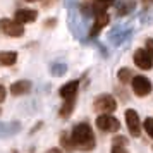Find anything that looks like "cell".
Listing matches in <instances>:
<instances>
[{
	"mask_svg": "<svg viewBox=\"0 0 153 153\" xmlns=\"http://www.w3.org/2000/svg\"><path fill=\"white\" fill-rule=\"evenodd\" d=\"M72 141H74V145L76 148L79 150H83V152H90L95 148V143H97V138H95V132L91 129L90 124H77L74 129H72Z\"/></svg>",
	"mask_w": 153,
	"mask_h": 153,
	"instance_id": "6da1fadb",
	"label": "cell"
},
{
	"mask_svg": "<svg viewBox=\"0 0 153 153\" xmlns=\"http://www.w3.org/2000/svg\"><path fill=\"white\" fill-rule=\"evenodd\" d=\"M131 84H132V91H134L136 97H146L153 90L152 81L146 76H134L131 79Z\"/></svg>",
	"mask_w": 153,
	"mask_h": 153,
	"instance_id": "7a4b0ae2",
	"label": "cell"
},
{
	"mask_svg": "<svg viewBox=\"0 0 153 153\" xmlns=\"http://www.w3.org/2000/svg\"><path fill=\"white\" fill-rule=\"evenodd\" d=\"M0 31L7 36L12 38H19L24 35V26L19 21H12V19H0Z\"/></svg>",
	"mask_w": 153,
	"mask_h": 153,
	"instance_id": "3957f363",
	"label": "cell"
},
{
	"mask_svg": "<svg viewBox=\"0 0 153 153\" xmlns=\"http://www.w3.org/2000/svg\"><path fill=\"white\" fill-rule=\"evenodd\" d=\"M93 107L100 114H110V112H114L117 108V102H115V98L112 95H100V97H97Z\"/></svg>",
	"mask_w": 153,
	"mask_h": 153,
	"instance_id": "277c9868",
	"label": "cell"
},
{
	"mask_svg": "<svg viewBox=\"0 0 153 153\" xmlns=\"http://www.w3.org/2000/svg\"><path fill=\"white\" fill-rule=\"evenodd\" d=\"M97 126L98 129H102L105 132H117L120 129V122L115 117H112L110 114H102L97 119Z\"/></svg>",
	"mask_w": 153,
	"mask_h": 153,
	"instance_id": "5b68a950",
	"label": "cell"
},
{
	"mask_svg": "<svg viewBox=\"0 0 153 153\" xmlns=\"http://www.w3.org/2000/svg\"><path fill=\"white\" fill-rule=\"evenodd\" d=\"M126 124H127V129L131 132V136L138 138L141 134V122H139V115L136 110H132V108L126 110Z\"/></svg>",
	"mask_w": 153,
	"mask_h": 153,
	"instance_id": "8992f818",
	"label": "cell"
},
{
	"mask_svg": "<svg viewBox=\"0 0 153 153\" xmlns=\"http://www.w3.org/2000/svg\"><path fill=\"white\" fill-rule=\"evenodd\" d=\"M134 64L138 65L139 69H143V71H150L153 67V59L150 57V53L146 52L145 48H139L134 52Z\"/></svg>",
	"mask_w": 153,
	"mask_h": 153,
	"instance_id": "52a82bcc",
	"label": "cell"
},
{
	"mask_svg": "<svg viewBox=\"0 0 153 153\" xmlns=\"http://www.w3.org/2000/svg\"><path fill=\"white\" fill-rule=\"evenodd\" d=\"M36 17H38V12L35 9H19V10H16V21H19L21 24L35 22Z\"/></svg>",
	"mask_w": 153,
	"mask_h": 153,
	"instance_id": "ba28073f",
	"label": "cell"
},
{
	"mask_svg": "<svg viewBox=\"0 0 153 153\" xmlns=\"http://www.w3.org/2000/svg\"><path fill=\"white\" fill-rule=\"evenodd\" d=\"M77 90H79V81H69L59 90V93L64 100H74L77 95Z\"/></svg>",
	"mask_w": 153,
	"mask_h": 153,
	"instance_id": "9c48e42d",
	"label": "cell"
},
{
	"mask_svg": "<svg viewBox=\"0 0 153 153\" xmlns=\"http://www.w3.org/2000/svg\"><path fill=\"white\" fill-rule=\"evenodd\" d=\"M108 21H110V16H108V12H102V14H97L95 16V24H93V28H91L90 35L91 36H97L102 29L108 24Z\"/></svg>",
	"mask_w": 153,
	"mask_h": 153,
	"instance_id": "30bf717a",
	"label": "cell"
},
{
	"mask_svg": "<svg viewBox=\"0 0 153 153\" xmlns=\"http://www.w3.org/2000/svg\"><path fill=\"white\" fill-rule=\"evenodd\" d=\"M31 90V83L26 81V79H21V81H16L12 86H10V93L14 95V97H21V95H26L29 93Z\"/></svg>",
	"mask_w": 153,
	"mask_h": 153,
	"instance_id": "8fae6325",
	"label": "cell"
},
{
	"mask_svg": "<svg viewBox=\"0 0 153 153\" xmlns=\"http://www.w3.org/2000/svg\"><path fill=\"white\" fill-rule=\"evenodd\" d=\"M115 0H93V4H91V10H93V14H102V12H107L108 7H110L112 4H114Z\"/></svg>",
	"mask_w": 153,
	"mask_h": 153,
	"instance_id": "7c38bea8",
	"label": "cell"
},
{
	"mask_svg": "<svg viewBox=\"0 0 153 153\" xmlns=\"http://www.w3.org/2000/svg\"><path fill=\"white\" fill-rule=\"evenodd\" d=\"M17 62V52H0V65H14Z\"/></svg>",
	"mask_w": 153,
	"mask_h": 153,
	"instance_id": "4fadbf2b",
	"label": "cell"
},
{
	"mask_svg": "<svg viewBox=\"0 0 153 153\" xmlns=\"http://www.w3.org/2000/svg\"><path fill=\"white\" fill-rule=\"evenodd\" d=\"M60 145H62V148L67 153H72V152H74V148H76V145H74L72 138H69L65 132H62V136H60Z\"/></svg>",
	"mask_w": 153,
	"mask_h": 153,
	"instance_id": "5bb4252c",
	"label": "cell"
},
{
	"mask_svg": "<svg viewBox=\"0 0 153 153\" xmlns=\"http://www.w3.org/2000/svg\"><path fill=\"white\" fill-rule=\"evenodd\" d=\"M132 77H134V74H132V71H131V69H127V67H122V69H119V72H117V79H119V81H120L122 84L129 83Z\"/></svg>",
	"mask_w": 153,
	"mask_h": 153,
	"instance_id": "9a60e30c",
	"label": "cell"
},
{
	"mask_svg": "<svg viewBox=\"0 0 153 153\" xmlns=\"http://www.w3.org/2000/svg\"><path fill=\"white\" fill-rule=\"evenodd\" d=\"M72 108H74V100H65L64 107L60 108V115H62V117H69Z\"/></svg>",
	"mask_w": 153,
	"mask_h": 153,
	"instance_id": "2e32d148",
	"label": "cell"
},
{
	"mask_svg": "<svg viewBox=\"0 0 153 153\" xmlns=\"http://www.w3.org/2000/svg\"><path fill=\"white\" fill-rule=\"evenodd\" d=\"M65 71H67V65H65V64H53L50 72H52L53 76L59 77V76H64V74H65Z\"/></svg>",
	"mask_w": 153,
	"mask_h": 153,
	"instance_id": "e0dca14e",
	"label": "cell"
},
{
	"mask_svg": "<svg viewBox=\"0 0 153 153\" xmlns=\"http://www.w3.org/2000/svg\"><path fill=\"white\" fill-rule=\"evenodd\" d=\"M143 127H145L146 134H148V136H150V138L153 139V119H152V117L146 119L145 122H143Z\"/></svg>",
	"mask_w": 153,
	"mask_h": 153,
	"instance_id": "ac0fdd59",
	"label": "cell"
},
{
	"mask_svg": "<svg viewBox=\"0 0 153 153\" xmlns=\"http://www.w3.org/2000/svg\"><path fill=\"white\" fill-rule=\"evenodd\" d=\"M114 145L115 146H126L127 145V139H126L124 136H115V138H114Z\"/></svg>",
	"mask_w": 153,
	"mask_h": 153,
	"instance_id": "d6986e66",
	"label": "cell"
},
{
	"mask_svg": "<svg viewBox=\"0 0 153 153\" xmlns=\"http://www.w3.org/2000/svg\"><path fill=\"white\" fill-rule=\"evenodd\" d=\"M145 50L150 53V57L153 59V40H152V38H148V40H146V48Z\"/></svg>",
	"mask_w": 153,
	"mask_h": 153,
	"instance_id": "ffe728a7",
	"label": "cell"
},
{
	"mask_svg": "<svg viewBox=\"0 0 153 153\" xmlns=\"http://www.w3.org/2000/svg\"><path fill=\"white\" fill-rule=\"evenodd\" d=\"M112 153H127V150H126L124 146H115V145H114V148H112Z\"/></svg>",
	"mask_w": 153,
	"mask_h": 153,
	"instance_id": "44dd1931",
	"label": "cell"
},
{
	"mask_svg": "<svg viewBox=\"0 0 153 153\" xmlns=\"http://www.w3.org/2000/svg\"><path fill=\"white\" fill-rule=\"evenodd\" d=\"M5 100V88L4 86H0V103Z\"/></svg>",
	"mask_w": 153,
	"mask_h": 153,
	"instance_id": "7402d4cb",
	"label": "cell"
},
{
	"mask_svg": "<svg viewBox=\"0 0 153 153\" xmlns=\"http://www.w3.org/2000/svg\"><path fill=\"white\" fill-rule=\"evenodd\" d=\"M52 2H53V0H42V5H43V7H50V5H52Z\"/></svg>",
	"mask_w": 153,
	"mask_h": 153,
	"instance_id": "603a6c76",
	"label": "cell"
},
{
	"mask_svg": "<svg viewBox=\"0 0 153 153\" xmlns=\"http://www.w3.org/2000/svg\"><path fill=\"white\" fill-rule=\"evenodd\" d=\"M47 153H64V152H62V150H59V148H50Z\"/></svg>",
	"mask_w": 153,
	"mask_h": 153,
	"instance_id": "cb8c5ba5",
	"label": "cell"
},
{
	"mask_svg": "<svg viewBox=\"0 0 153 153\" xmlns=\"http://www.w3.org/2000/svg\"><path fill=\"white\" fill-rule=\"evenodd\" d=\"M55 19H50V21H47V26H55Z\"/></svg>",
	"mask_w": 153,
	"mask_h": 153,
	"instance_id": "d4e9b609",
	"label": "cell"
},
{
	"mask_svg": "<svg viewBox=\"0 0 153 153\" xmlns=\"http://www.w3.org/2000/svg\"><path fill=\"white\" fill-rule=\"evenodd\" d=\"M143 2H145V4H150V2H153V0H143Z\"/></svg>",
	"mask_w": 153,
	"mask_h": 153,
	"instance_id": "484cf974",
	"label": "cell"
},
{
	"mask_svg": "<svg viewBox=\"0 0 153 153\" xmlns=\"http://www.w3.org/2000/svg\"><path fill=\"white\" fill-rule=\"evenodd\" d=\"M26 2H36V0H26Z\"/></svg>",
	"mask_w": 153,
	"mask_h": 153,
	"instance_id": "4316f807",
	"label": "cell"
}]
</instances>
